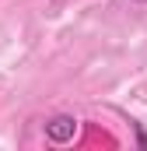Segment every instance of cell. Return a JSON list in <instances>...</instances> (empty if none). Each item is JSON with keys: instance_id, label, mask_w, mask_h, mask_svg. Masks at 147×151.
I'll use <instances>...</instances> for the list:
<instances>
[{"instance_id": "obj_1", "label": "cell", "mask_w": 147, "mask_h": 151, "mask_svg": "<svg viewBox=\"0 0 147 151\" xmlns=\"http://www.w3.org/2000/svg\"><path fill=\"white\" fill-rule=\"evenodd\" d=\"M77 130H81V123L74 116H67V113L46 119V141L49 144H70L74 137H77Z\"/></svg>"}, {"instance_id": "obj_2", "label": "cell", "mask_w": 147, "mask_h": 151, "mask_svg": "<svg viewBox=\"0 0 147 151\" xmlns=\"http://www.w3.org/2000/svg\"><path fill=\"white\" fill-rule=\"evenodd\" d=\"M137 4H147V0H137Z\"/></svg>"}]
</instances>
